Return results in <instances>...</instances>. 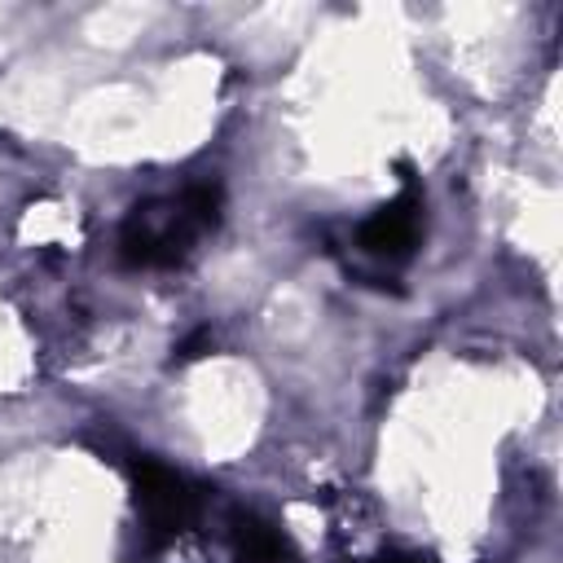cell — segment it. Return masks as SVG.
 Masks as SVG:
<instances>
[{
	"label": "cell",
	"mask_w": 563,
	"mask_h": 563,
	"mask_svg": "<svg viewBox=\"0 0 563 563\" xmlns=\"http://www.w3.org/2000/svg\"><path fill=\"white\" fill-rule=\"evenodd\" d=\"M216 224H220V185L198 180L185 185L180 194L136 202L119 224V255L132 268H176Z\"/></svg>",
	"instance_id": "cell-1"
},
{
	"label": "cell",
	"mask_w": 563,
	"mask_h": 563,
	"mask_svg": "<svg viewBox=\"0 0 563 563\" xmlns=\"http://www.w3.org/2000/svg\"><path fill=\"white\" fill-rule=\"evenodd\" d=\"M132 493H136V515H141L150 545H167L194 528V519L202 515L207 488H198L189 475L172 471L158 457H136L132 462Z\"/></svg>",
	"instance_id": "cell-2"
},
{
	"label": "cell",
	"mask_w": 563,
	"mask_h": 563,
	"mask_svg": "<svg viewBox=\"0 0 563 563\" xmlns=\"http://www.w3.org/2000/svg\"><path fill=\"white\" fill-rule=\"evenodd\" d=\"M422 238V194L413 180H405V189L383 202L361 229H356V242L361 251L378 255V260H409L413 246Z\"/></svg>",
	"instance_id": "cell-3"
},
{
	"label": "cell",
	"mask_w": 563,
	"mask_h": 563,
	"mask_svg": "<svg viewBox=\"0 0 563 563\" xmlns=\"http://www.w3.org/2000/svg\"><path fill=\"white\" fill-rule=\"evenodd\" d=\"M229 545H233V559L238 563H295V550L290 541L255 510H233L229 515Z\"/></svg>",
	"instance_id": "cell-4"
},
{
	"label": "cell",
	"mask_w": 563,
	"mask_h": 563,
	"mask_svg": "<svg viewBox=\"0 0 563 563\" xmlns=\"http://www.w3.org/2000/svg\"><path fill=\"white\" fill-rule=\"evenodd\" d=\"M356 563H431V559H422V554H400V550H383V554L356 559Z\"/></svg>",
	"instance_id": "cell-5"
}]
</instances>
